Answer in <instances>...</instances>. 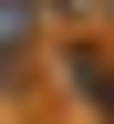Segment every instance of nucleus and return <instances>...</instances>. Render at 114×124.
<instances>
[{"label":"nucleus","instance_id":"nucleus-1","mask_svg":"<svg viewBox=\"0 0 114 124\" xmlns=\"http://www.w3.org/2000/svg\"><path fill=\"white\" fill-rule=\"evenodd\" d=\"M21 31H31V10H21V0H0V52H10ZM0 72H10V62H0Z\"/></svg>","mask_w":114,"mask_h":124}]
</instances>
